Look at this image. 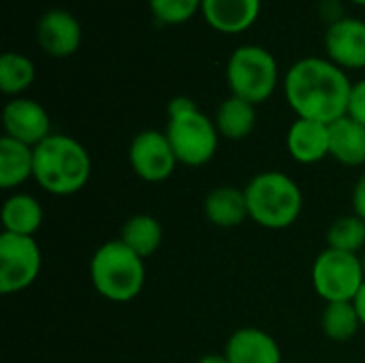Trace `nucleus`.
Returning <instances> with one entry per match:
<instances>
[{
    "mask_svg": "<svg viewBox=\"0 0 365 363\" xmlns=\"http://www.w3.org/2000/svg\"><path fill=\"white\" fill-rule=\"evenodd\" d=\"M214 122H216L220 137L229 141H242L257 126V105L237 96H229L216 109Z\"/></svg>",
    "mask_w": 365,
    "mask_h": 363,
    "instance_id": "aec40b11",
    "label": "nucleus"
},
{
    "mask_svg": "<svg viewBox=\"0 0 365 363\" xmlns=\"http://www.w3.org/2000/svg\"><path fill=\"white\" fill-rule=\"evenodd\" d=\"M250 220L269 231H282L295 225L304 208V195L297 182L282 171H261L244 188Z\"/></svg>",
    "mask_w": 365,
    "mask_h": 363,
    "instance_id": "7ed1b4c3",
    "label": "nucleus"
},
{
    "mask_svg": "<svg viewBox=\"0 0 365 363\" xmlns=\"http://www.w3.org/2000/svg\"><path fill=\"white\" fill-rule=\"evenodd\" d=\"M365 285V272L361 257L325 248L312 265V287L321 300L334 302H355Z\"/></svg>",
    "mask_w": 365,
    "mask_h": 363,
    "instance_id": "0eeeda50",
    "label": "nucleus"
},
{
    "mask_svg": "<svg viewBox=\"0 0 365 363\" xmlns=\"http://www.w3.org/2000/svg\"><path fill=\"white\" fill-rule=\"evenodd\" d=\"M36 79L34 62L17 51H6L0 56V90L6 96L24 94Z\"/></svg>",
    "mask_w": 365,
    "mask_h": 363,
    "instance_id": "4be33fe9",
    "label": "nucleus"
},
{
    "mask_svg": "<svg viewBox=\"0 0 365 363\" xmlns=\"http://www.w3.org/2000/svg\"><path fill=\"white\" fill-rule=\"evenodd\" d=\"M36 41L51 58H68L81 45V24L66 9H49L36 24Z\"/></svg>",
    "mask_w": 365,
    "mask_h": 363,
    "instance_id": "f8f14e48",
    "label": "nucleus"
},
{
    "mask_svg": "<svg viewBox=\"0 0 365 363\" xmlns=\"http://www.w3.org/2000/svg\"><path fill=\"white\" fill-rule=\"evenodd\" d=\"M4 135L17 139L30 148H36L51 135V120L47 109L34 98H11L2 109Z\"/></svg>",
    "mask_w": 365,
    "mask_h": 363,
    "instance_id": "9d476101",
    "label": "nucleus"
},
{
    "mask_svg": "<svg viewBox=\"0 0 365 363\" xmlns=\"http://www.w3.org/2000/svg\"><path fill=\"white\" fill-rule=\"evenodd\" d=\"M355 308H357V312H359L361 325H364V327H365V285H364V287H361L359 295L355 297Z\"/></svg>",
    "mask_w": 365,
    "mask_h": 363,
    "instance_id": "c85d7f7f",
    "label": "nucleus"
},
{
    "mask_svg": "<svg viewBox=\"0 0 365 363\" xmlns=\"http://www.w3.org/2000/svg\"><path fill=\"white\" fill-rule=\"evenodd\" d=\"M229 363H282V351L276 338L259 327H240L225 344Z\"/></svg>",
    "mask_w": 365,
    "mask_h": 363,
    "instance_id": "ddd939ff",
    "label": "nucleus"
},
{
    "mask_svg": "<svg viewBox=\"0 0 365 363\" xmlns=\"http://www.w3.org/2000/svg\"><path fill=\"white\" fill-rule=\"evenodd\" d=\"M327 58L344 71L365 68V21L357 17H340L325 32Z\"/></svg>",
    "mask_w": 365,
    "mask_h": 363,
    "instance_id": "9b49d317",
    "label": "nucleus"
},
{
    "mask_svg": "<svg viewBox=\"0 0 365 363\" xmlns=\"http://www.w3.org/2000/svg\"><path fill=\"white\" fill-rule=\"evenodd\" d=\"M43 257L34 237L13 235L2 231L0 235V293H21L34 285L41 274Z\"/></svg>",
    "mask_w": 365,
    "mask_h": 363,
    "instance_id": "6e6552de",
    "label": "nucleus"
},
{
    "mask_svg": "<svg viewBox=\"0 0 365 363\" xmlns=\"http://www.w3.org/2000/svg\"><path fill=\"white\" fill-rule=\"evenodd\" d=\"M43 225V208L34 195L15 193L2 203V227L6 233L34 237Z\"/></svg>",
    "mask_w": 365,
    "mask_h": 363,
    "instance_id": "6ab92c4d",
    "label": "nucleus"
},
{
    "mask_svg": "<svg viewBox=\"0 0 365 363\" xmlns=\"http://www.w3.org/2000/svg\"><path fill=\"white\" fill-rule=\"evenodd\" d=\"M349 2H353V4H359V6H365V0H349Z\"/></svg>",
    "mask_w": 365,
    "mask_h": 363,
    "instance_id": "7c9ffc66",
    "label": "nucleus"
},
{
    "mask_svg": "<svg viewBox=\"0 0 365 363\" xmlns=\"http://www.w3.org/2000/svg\"><path fill=\"white\" fill-rule=\"evenodd\" d=\"M327 248L359 255L365 250V220L355 214L336 218L327 229Z\"/></svg>",
    "mask_w": 365,
    "mask_h": 363,
    "instance_id": "b1692460",
    "label": "nucleus"
},
{
    "mask_svg": "<svg viewBox=\"0 0 365 363\" xmlns=\"http://www.w3.org/2000/svg\"><path fill=\"white\" fill-rule=\"evenodd\" d=\"M321 327L329 340L346 342V340L355 338V334L364 325H361L359 312L355 308V302H334V304L325 306L323 317H321Z\"/></svg>",
    "mask_w": 365,
    "mask_h": 363,
    "instance_id": "5701e85b",
    "label": "nucleus"
},
{
    "mask_svg": "<svg viewBox=\"0 0 365 363\" xmlns=\"http://www.w3.org/2000/svg\"><path fill=\"white\" fill-rule=\"evenodd\" d=\"M197 363H229V362H227V357H225V355H216V353H214V355H205V357H201Z\"/></svg>",
    "mask_w": 365,
    "mask_h": 363,
    "instance_id": "c756f323",
    "label": "nucleus"
},
{
    "mask_svg": "<svg viewBox=\"0 0 365 363\" xmlns=\"http://www.w3.org/2000/svg\"><path fill=\"white\" fill-rule=\"evenodd\" d=\"M205 218L218 229H235L240 227L248 214L246 193L237 186H216L203 199Z\"/></svg>",
    "mask_w": 365,
    "mask_h": 363,
    "instance_id": "dca6fc26",
    "label": "nucleus"
},
{
    "mask_svg": "<svg viewBox=\"0 0 365 363\" xmlns=\"http://www.w3.org/2000/svg\"><path fill=\"white\" fill-rule=\"evenodd\" d=\"M92 175L88 150L73 137L51 133L34 148V182L53 197L79 193Z\"/></svg>",
    "mask_w": 365,
    "mask_h": 363,
    "instance_id": "f03ea898",
    "label": "nucleus"
},
{
    "mask_svg": "<svg viewBox=\"0 0 365 363\" xmlns=\"http://www.w3.org/2000/svg\"><path fill=\"white\" fill-rule=\"evenodd\" d=\"M351 88L346 71L319 56L297 60L282 79L284 98L295 116L323 124L346 116Z\"/></svg>",
    "mask_w": 365,
    "mask_h": 363,
    "instance_id": "f257e3e1",
    "label": "nucleus"
},
{
    "mask_svg": "<svg viewBox=\"0 0 365 363\" xmlns=\"http://www.w3.org/2000/svg\"><path fill=\"white\" fill-rule=\"evenodd\" d=\"M195 107H197V103H195L192 98H188V96H175V98H171L169 105H167V118L186 113V111H190V109H195Z\"/></svg>",
    "mask_w": 365,
    "mask_h": 363,
    "instance_id": "cd10ccee",
    "label": "nucleus"
},
{
    "mask_svg": "<svg viewBox=\"0 0 365 363\" xmlns=\"http://www.w3.org/2000/svg\"><path fill=\"white\" fill-rule=\"evenodd\" d=\"M361 263H364V272H365V250H364V255H361Z\"/></svg>",
    "mask_w": 365,
    "mask_h": 363,
    "instance_id": "2f4dec72",
    "label": "nucleus"
},
{
    "mask_svg": "<svg viewBox=\"0 0 365 363\" xmlns=\"http://www.w3.org/2000/svg\"><path fill=\"white\" fill-rule=\"evenodd\" d=\"M165 135L175 152L178 163L186 167H203L218 152L220 133L216 122L199 111V107L180 116H171L167 120Z\"/></svg>",
    "mask_w": 365,
    "mask_h": 363,
    "instance_id": "423d86ee",
    "label": "nucleus"
},
{
    "mask_svg": "<svg viewBox=\"0 0 365 363\" xmlns=\"http://www.w3.org/2000/svg\"><path fill=\"white\" fill-rule=\"evenodd\" d=\"M94 291L113 304H126L139 297L145 285V263L120 240L105 242L90 261Z\"/></svg>",
    "mask_w": 365,
    "mask_h": 363,
    "instance_id": "20e7f679",
    "label": "nucleus"
},
{
    "mask_svg": "<svg viewBox=\"0 0 365 363\" xmlns=\"http://www.w3.org/2000/svg\"><path fill=\"white\" fill-rule=\"evenodd\" d=\"M120 242L128 246L141 259H148L163 244V227L150 214H135L122 225Z\"/></svg>",
    "mask_w": 365,
    "mask_h": 363,
    "instance_id": "412c9836",
    "label": "nucleus"
},
{
    "mask_svg": "<svg viewBox=\"0 0 365 363\" xmlns=\"http://www.w3.org/2000/svg\"><path fill=\"white\" fill-rule=\"evenodd\" d=\"M287 150L299 165H317L329 156V124L297 118L287 133Z\"/></svg>",
    "mask_w": 365,
    "mask_h": 363,
    "instance_id": "2eb2a0df",
    "label": "nucleus"
},
{
    "mask_svg": "<svg viewBox=\"0 0 365 363\" xmlns=\"http://www.w3.org/2000/svg\"><path fill=\"white\" fill-rule=\"evenodd\" d=\"M329 156L344 167L365 165V126L344 116L329 124Z\"/></svg>",
    "mask_w": 365,
    "mask_h": 363,
    "instance_id": "f3484780",
    "label": "nucleus"
},
{
    "mask_svg": "<svg viewBox=\"0 0 365 363\" xmlns=\"http://www.w3.org/2000/svg\"><path fill=\"white\" fill-rule=\"evenodd\" d=\"M201 15L220 34H242L261 15V0H203Z\"/></svg>",
    "mask_w": 365,
    "mask_h": 363,
    "instance_id": "4468645a",
    "label": "nucleus"
},
{
    "mask_svg": "<svg viewBox=\"0 0 365 363\" xmlns=\"http://www.w3.org/2000/svg\"><path fill=\"white\" fill-rule=\"evenodd\" d=\"M152 15L167 26H178L201 13L203 0H148Z\"/></svg>",
    "mask_w": 365,
    "mask_h": 363,
    "instance_id": "393cba45",
    "label": "nucleus"
},
{
    "mask_svg": "<svg viewBox=\"0 0 365 363\" xmlns=\"http://www.w3.org/2000/svg\"><path fill=\"white\" fill-rule=\"evenodd\" d=\"M128 163L135 175L148 184H160L169 180L180 165L175 152L160 131H141L128 145Z\"/></svg>",
    "mask_w": 365,
    "mask_h": 363,
    "instance_id": "1a4fd4ad",
    "label": "nucleus"
},
{
    "mask_svg": "<svg viewBox=\"0 0 365 363\" xmlns=\"http://www.w3.org/2000/svg\"><path fill=\"white\" fill-rule=\"evenodd\" d=\"M34 178V148L2 135L0 139V186L17 188Z\"/></svg>",
    "mask_w": 365,
    "mask_h": 363,
    "instance_id": "a211bd4d",
    "label": "nucleus"
},
{
    "mask_svg": "<svg viewBox=\"0 0 365 363\" xmlns=\"http://www.w3.org/2000/svg\"><path fill=\"white\" fill-rule=\"evenodd\" d=\"M351 203H353V214L365 220V173L359 175V180L355 182L353 195H351Z\"/></svg>",
    "mask_w": 365,
    "mask_h": 363,
    "instance_id": "bb28decb",
    "label": "nucleus"
},
{
    "mask_svg": "<svg viewBox=\"0 0 365 363\" xmlns=\"http://www.w3.org/2000/svg\"><path fill=\"white\" fill-rule=\"evenodd\" d=\"M349 118L357 120L359 124L365 126V79H359L353 83L351 88V96H349Z\"/></svg>",
    "mask_w": 365,
    "mask_h": 363,
    "instance_id": "a878e982",
    "label": "nucleus"
},
{
    "mask_svg": "<svg viewBox=\"0 0 365 363\" xmlns=\"http://www.w3.org/2000/svg\"><path fill=\"white\" fill-rule=\"evenodd\" d=\"M278 62L274 53L261 45L237 47L227 62V83L231 96L252 105L265 103L278 88Z\"/></svg>",
    "mask_w": 365,
    "mask_h": 363,
    "instance_id": "39448f33",
    "label": "nucleus"
}]
</instances>
